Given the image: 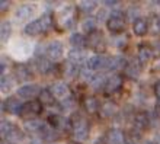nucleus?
Here are the masks:
<instances>
[{"instance_id":"26","label":"nucleus","mask_w":160,"mask_h":144,"mask_svg":"<svg viewBox=\"0 0 160 144\" xmlns=\"http://www.w3.org/2000/svg\"><path fill=\"white\" fill-rule=\"evenodd\" d=\"M124 72H125V74H128L130 77L135 79V77H138L140 72H141V67H140V64H137V63H128Z\"/></svg>"},{"instance_id":"35","label":"nucleus","mask_w":160,"mask_h":144,"mask_svg":"<svg viewBox=\"0 0 160 144\" xmlns=\"http://www.w3.org/2000/svg\"><path fill=\"white\" fill-rule=\"evenodd\" d=\"M148 124V121H147V117H146V114H138V115H135V119H134V125L137 128H140V130H143L146 125Z\"/></svg>"},{"instance_id":"3","label":"nucleus","mask_w":160,"mask_h":144,"mask_svg":"<svg viewBox=\"0 0 160 144\" xmlns=\"http://www.w3.org/2000/svg\"><path fill=\"white\" fill-rule=\"evenodd\" d=\"M42 112V103L39 101H29L22 106L21 111V118L25 121H31L35 117H38Z\"/></svg>"},{"instance_id":"36","label":"nucleus","mask_w":160,"mask_h":144,"mask_svg":"<svg viewBox=\"0 0 160 144\" xmlns=\"http://www.w3.org/2000/svg\"><path fill=\"white\" fill-rule=\"evenodd\" d=\"M13 127H15V125H13L12 122H9L6 119H2V136H3V138L10 132V130H12Z\"/></svg>"},{"instance_id":"33","label":"nucleus","mask_w":160,"mask_h":144,"mask_svg":"<svg viewBox=\"0 0 160 144\" xmlns=\"http://www.w3.org/2000/svg\"><path fill=\"white\" fill-rule=\"evenodd\" d=\"M98 6V2H95V0H84V2H80L79 3V9L80 10H83V12L89 13V12H92L93 9H96Z\"/></svg>"},{"instance_id":"9","label":"nucleus","mask_w":160,"mask_h":144,"mask_svg":"<svg viewBox=\"0 0 160 144\" xmlns=\"http://www.w3.org/2000/svg\"><path fill=\"white\" fill-rule=\"evenodd\" d=\"M106 28L112 32V34H121L125 31V22L122 17H112L111 16L106 21Z\"/></svg>"},{"instance_id":"40","label":"nucleus","mask_w":160,"mask_h":144,"mask_svg":"<svg viewBox=\"0 0 160 144\" xmlns=\"http://www.w3.org/2000/svg\"><path fill=\"white\" fill-rule=\"evenodd\" d=\"M105 4L108 6V7H114V6H117V4H118V2H109V0H106Z\"/></svg>"},{"instance_id":"34","label":"nucleus","mask_w":160,"mask_h":144,"mask_svg":"<svg viewBox=\"0 0 160 144\" xmlns=\"http://www.w3.org/2000/svg\"><path fill=\"white\" fill-rule=\"evenodd\" d=\"M74 106H76V101H74L72 96H68V97H66V99H63V101H61V103H60V108H61V111L74 109Z\"/></svg>"},{"instance_id":"28","label":"nucleus","mask_w":160,"mask_h":144,"mask_svg":"<svg viewBox=\"0 0 160 144\" xmlns=\"http://www.w3.org/2000/svg\"><path fill=\"white\" fill-rule=\"evenodd\" d=\"M70 44L74 47V50H80L83 45H86V39L83 38L82 34H73L70 37Z\"/></svg>"},{"instance_id":"11","label":"nucleus","mask_w":160,"mask_h":144,"mask_svg":"<svg viewBox=\"0 0 160 144\" xmlns=\"http://www.w3.org/2000/svg\"><path fill=\"white\" fill-rule=\"evenodd\" d=\"M52 63H51L50 58H45V57H39L37 61H35V70L41 74H48V73L52 72Z\"/></svg>"},{"instance_id":"38","label":"nucleus","mask_w":160,"mask_h":144,"mask_svg":"<svg viewBox=\"0 0 160 144\" xmlns=\"http://www.w3.org/2000/svg\"><path fill=\"white\" fill-rule=\"evenodd\" d=\"M9 2H6V0H2L0 2V9H2V13H4L6 12V9H9Z\"/></svg>"},{"instance_id":"2","label":"nucleus","mask_w":160,"mask_h":144,"mask_svg":"<svg viewBox=\"0 0 160 144\" xmlns=\"http://www.w3.org/2000/svg\"><path fill=\"white\" fill-rule=\"evenodd\" d=\"M70 128L76 141H83L89 136V122L82 114L74 112L70 118Z\"/></svg>"},{"instance_id":"30","label":"nucleus","mask_w":160,"mask_h":144,"mask_svg":"<svg viewBox=\"0 0 160 144\" xmlns=\"http://www.w3.org/2000/svg\"><path fill=\"white\" fill-rule=\"evenodd\" d=\"M148 31L152 34H160V17L159 16H152L148 19Z\"/></svg>"},{"instance_id":"4","label":"nucleus","mask_w":160,"mask_h":144,"mask_svg":"<svg viewBox=\"0 0 160 144\" xmlns=\"http://www.w3.org/2000/svg\"><path fill=\"white\" fill-rule=\"evenodd\" d=\"M86 45L89 48L95 50L96 52H101L105 48V44H103V34L101 31H95L92 34H88V38H86Z\"/></svg>"},{"instance_id":"5","label":"nucleus","mask_w":160,"mask_h":144,"mask_svg":"<svg viewBox=\"0 0 160 144\" xmlns=\"http://www.w3.org/2000/svg\"><path fill=\"white\" fill-rule=\"evenodd\" d=\"M63 51L64 47L60 41H52L45 47V54L48 55V58L51 61H57V60L63 57Z\"/></svg>"},{"instance_id":"13","label":"nucleus","mask_w":160,"mask_h":144,"mask_svg":"<svg viewBox=\"0 0 160 144\" xmlns=\"http://www.w3.org/2000/svg\"><path fill=\"white\" fill-rule=\"evenodd\" d=\"M82 106H83V109L88 112L89 115H93V114H96L98 111L101 109L99 108V103H98L96 101V97H93V96H86L82 101Z\"/></svg>"},{"instance_id":"24","label":"nucleus","mask_w":160,"mask_h":144,"mask_svg":"<svg viewBox=\"0 0 160 144\" xmlns=\"http://www.w3.org/2000/svg\"><path fill=\"white\" fill-rule=\"evenodd\" d=\"M82 28H83L84 32H88V34H92L96 31V19L93 16H88L82 22Z\"/></svg>"},{"instance_id":"18","label":"nucleus","mask_w":160,"mask_h":144,"mask_svg":"<svg viewBox=\"0 0 160 144\" xmlns=\"http://www.w3.org/2000/svg\"><path fill=\"white\" fill-rule=\"evenodd\" d=\"M48 125L52 127L54 130H64L67 122H66V119L63 117H60V115H50L48 117Z\"/></svg>"},{"instance_id":"10","label":"nucleus","mask_w":160,"mask_h":144,"mask_svg":"<svg viewBox=\"0 0 160 144\" xmlns=\"http://www.w3.org/2000/svg\"><path fill=\"white\" fill-rule=\"evenodd\" d=\"M41 90L37 85H25V86H21L18 89V96L21 97H25V99H29V97H35L37 95L39 96Z\"/></svg>"},{"instance_id":"23","label":"nucleus","mask_w":160,"mask_h":144,"mask_svg":"<svg viewBox=\"0 0 160 144\" xmlns=\"http://www.w3.org/2000/svg\"><path fill=\"white\" fill-rule=\"evenodd\" d=\"M152 54H153V50L150 47H146V45H141L138 50V61L141 64L144 63H148L152 60Z\"/></svg>"},{"instance_id":"39","label":"nucleus","mask_w":160,"mask_h":144,"mask_svg":"<svg viewBox=\"0 0 160 144\" xmlns=\"http://www.w3.org/2000/svg\"><path fill=\"white\" fill-rule=\"evenodd\" d=\"M154 95H156V96L160 99V80L154 83Z\"/></svg>"},{"instance_id":"20","label":"nucleus","mask_w":160,"mask_h":144,"mask_svg":"<svg viewBox=\"0 0 160 144\" xmlns=\"http://www.w3.org/2000/svg\"><path fill=\"white\" fill-rule=\"evenodd\" d=\"M15 73H16V79L21 82H25L28 80L32 74H31V70L26 66H23V64H18L16 67H15Z\"/></svg>"},{"instance_id":"41","label":"nucleus","mask_w":160,"mask_h":144,"mask_svg":"<svg viewBox=\"0 0 160 144\" xmlns=\"http://www.w3.org/2000/svg\"><path fill=\"white\" fill-rule=\"evenodd\" d=\"M157 68H160V60H157L156 64L153 66V70H157Z\"/></svg>"},{"instance_id":"31","label":"nucleus","mask_w":160,"mask_h":144,"mask_svg":"<svg viewBox=\"0 0 160 144\" xmlns=\"http://www.w3.org/2000/svg\"><path fill=\"white\" fill-rule=\"evenodd\" d=\"M10 32H12V25H10V22L9 21H4L2 23V28H0V37H2V41L6 42L10 37Z\"/></svg>"},{"instance_id":"37","label":"nucleus","mask_w":160,"mask_h":144,"mask_svg":"<svg viewBox=\"0 0 160 144\" xmlns=\"http://www.w3.org/2000/svg\"><path fill=\"white\" fill-rule=\"evenodd\" d=\"M12 82H10V79H8V80H6V77H2V90H3V92H6V90H10V87H12Z\"/></svg>"},{"instance_id":"17","label":"nucleus","mask_w":160,"mask_h":144,"mask_svg":"<svg viewBox=\"0 0 160 144\" xmlns=\"http://www.w3.org/2000/svg\"><path fill=\"white\" fill-rule=\"evenodd\" d=\"M117 105H115L114 102H111V101H106L103 102L101 105V109H99V112H101L102 117H105V118H111L112 115L117 114Z\"/></svg>"},{"instance_id":"14","label":"nucleus","mask_w":160,"mask_h":144,"mask_svg":"<svg viewBox=\"0 0 160 144\" xmlns=\"http://www.w3.org/2000/svg\"><path fill=\"white\" fill-rule=\"evenodd\" d=\"M132 31L137 37H144L148 32V22L143 17H140L135 22H132Z\"/></svg>"},{"instance_id":"25","label":"nucleus","mask_w":160,"mask_h":144,"mask_svg":"<svg viewBox=\"0 0 160 144\" xmlns=\"http://www.w3.org/2000/svg\"><path fill=\"white\" fill-rule=\"evenodd\" d=\"M32 13H34V7H32L31 4H22L21 7L18 9L16 17L18 19H26V17H29Z\"/></svg>"},{"instance_id":"27","label":"nucleus","mask_w":160,"mask_h":144,"mask_svg":"<svg viewBox=\"0 0 160 144\" xmlns=\"http://www.w3.org/2000/svg\"><path fill=\"white\" fill-rule=\"evenodd\" d=\"M61 68H63V74L64 76H76V73H79V67L77 66H74L73 63H70V61H66V63L61 66Z\"/></svg>"},{"instance_id":"8","label":"nucleus","mask_w":160,"mask_h":144,"mask_svg":"<svg viewBox=\"0 0 160 144\" xmlns=\"http://www.w3.org/2000/svg\"><path fill=\"white\" fill-rule=\"evenodd\" d=\"M22 106L19 99L15 96H10L8 97L3 103V111H6L8 114H12V115H21V111H22Z\"/></svg>"},{"instance_id":"42","label":"nucleus","mask_w":160,"mask_h":144,"mask_svg":"<svg viewBox=\"0 0 160 144\" xmlns=\"http://www.w3.org/2000/svg\"><path fill=\"white\" fill-rule=\"evenodd\" d=\"M144 144H153V143H152V141H147V143H144Z\"/></svg>"},{"instance_id":"29","label":"nucleus","mask_w":160,"mask_h":144,"mask_svg":"<svg viewBox=\"0 0 160 144\" xmlns=\"http://www.w3.org/2000/svg\"><path fill=\"white\" fill-rule=\"evenodd\" d=\"M4 138H8L9 141H13V143H16V141H19V140H22V138H23V132H22L21 130H19V128L15 125V127L10 130V132H9V134L4 137ZM4 138H3V140H4Z\"/></svg>"},{"instance_id":"12","label":"nucleus","mask_w":160,"mask_h":144,"mask_svg":"<svg viewBox=\"0 0 160 144\" xmlns=\"http://www.w3.org/2000/svg\"><path fill=\"white\" fill-rule=\"evenodd\" d=\"M51 92L54 95L55 97H60V99H66L68 97V93H70V89H68V86L63 82H57L54 85H51Z\"/></svg>"},{"instance_id":"1","label":"nucleus","mask_w":160,"mask_h":144,"mask_svg":"<svg viewBox=\"0 0 160 144\" xmlns=\"http://www.w3.org/2000/svg\"><path fill=\"white\" fill-rule=\"evenodd\" d=\"M54 25V17L50 13H44L39 19L29 22L25 26V34L29 37H37V35L45 34L47 31H50Z\"/></svg>"},{"instance_id":"19","label":"nucleus","mask_w":160,"mask_h":144,"mask_svg":"<svg viewBox=\"0 0 160 144\" xmlns=\"http://www.w3.org/2000/svg\"><path fill=\"white\" fill-rule=\"evenodd\" d=\"M39 102L42 103V106H51L55 102V96L50 89H42L39 93Z\"/></svg>"},{"instance_id":"32","label":"nucleus","mask_w":160,"mask_h":144,"mask_svg":"<svg viewBox=\"0 0 160 144\" xmlns=\"http://www.w3.org/2000/svg\"><path fill=\"white\" fill-rule=\"evenodd\" d=\"M44 124L39 122L38 119H31V121H25V128L31 132H39Z\"/></svg>"},{"instance_id":"15","label":"nucleus","mask_w":160,"mask_h":144,"mask_svg":"<svg viewBox=\"0 0 160 144\" xmlns=\"http://www.w3.org/2000/svg\"><path fill=\"white\" fill-rule=\"evenodd\" d=\"M124 134L119 130H109L106 132V143L108 144H125Z\"/></svg>"},{"instance_id":"21","label":"nucleus","mask_w":160,"mask_h":144,"mask_svg":"<svg viewBox=\"0 0 160 144\" xmlns=\"http://www.w3.org/2000/svg\"><path fill=\"white\" fill-rule=\"evenodd\" d=\"M125 67H127V63H125V60L122 58V57H112V58H109L108 70L117 72V70H121V68L125 70Z\"/></svg>"},{"instance_id":"6","label":"nucleus","mask_w":160,"mask_h":144,"mask_svg":"<svg viewBox=\"0 0 160 144\" xmlns=\"http://www.w3.org/2000/svg\"><path fill=\"white\" fill-rule=\"evenodd\" d=\"M108 64H109L108 57H105V55H93V57L88 58L86 67H88V70H103V68H108Z\"/></svg>"},{"instance_id":"22","label":"nucleus","mask_w":160,"mask_h":144,"mask_svg":"<svg viewBox=\"0 0 160 144\" xmlns=\"http://www.w3.org/2000/svg\"><path fill=\"white\" fill-rule=\"evenodd\" d=\"M106 82H108V79H106L103 74H95L93 79L90 80V86H92L95 90H101V89H105Z\"/></svg>"},{"instance_id":"7","label":"nucleus","mask_w":160,"mask_h":144,"mask_svg":"<svg viewBox=\"0 0 160 144\" xmlns=\"http://www.w3.org/2000/svg\"><path fill=\"white\" fill-rule=\"evenodd\" d=\"M122 83H124V79H122L121 74H112V76L108 79L105 86V92L108 95H112L115 92H118L122 87Z\"/></svg>"},{"instance_id":"16","label":"nucleus","mask_w":160,"mask_h":144,"mask_svg":"<svg viewBox=\"0 0 160 144\" xmlns=\"http://www.w3.org/2000/svg\"><path fill=\"white\" fill-rule=\"evenodd\" d=\"M68 61L70 63H73L74 66H82V64L86 61L88 63V60H86V57H84L83 51L82 50H72L70 52H68Z\"/></svg>"}]
</instances>
